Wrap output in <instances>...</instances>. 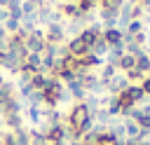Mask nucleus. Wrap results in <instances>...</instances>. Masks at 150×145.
I'll return each mask as SVG.
<instances>
[{
    "mask_svg": "<svg viewBox=\"0 0 150 145\" xmlns=\"http://www.w3.org/2000/svg\"><path fill=\"white\" fill-rule=\"evenodd\" d=\"M5 30H7V33H16V30H19V21L7 16V19H5Z\"/></svg>",
    "mask_w": 150,
    "mask_h": 145,
    "instance_id": "13",
    "label": "nucleus"
},
{
    "mask_svg": "<svg viewBox=\"0 0 150 145\" xmlns=\"http://www.w3.org/2000/svg\"><path fill=\"white\" fill-rule=\"evenodd\" d=\"M124 84H127V82H124V80H120V77H117V80H115V82H112V89H124Z\"/></svg>",
    "mask_w": 150,
    "mask_h": 145,
    "instance_id": "17",
    "label": "nucleus"
},
{
    "mask_svg": "<svg viewBox=\"0 0 150 145\" xmlns=\"http://www.w3.org/2000/svg\"><path fill=\"white\" fill-rule=\"evenodd\" d=\"M63 28H61V23L59 21H49L47 23V35H45V40H47V44H56V42H61L63 40Z\"/></svg>",
    "mask_w": 150,
    "mask_h": 145,
    "instance_id": "2",
    "label": "nucleus"
},
{
    "mask_svg": "<svg viewBox=\"0 0 150 145\" xmlns=\"http://www.w3.org/2000/svg\"><path fill=\"white\" fill-rule=\"evenodd\" d=\"M112 72H115V65H105V70H103V80H110Z\"/></svg>",
    "mask_w": 150,
    "mask_h": 145,
    "instance_id": "14",
    "label": "nucleus"
},
{
    "mask_svg": "<svg viewBox=\"0 0 150 145\" xmlns=\"http://www.w3.org/2000/svg\"><path fill=\"white\" fill-rule=\"evenodd\" d=\"M101 51H108V44H105L103 37H98V40L94 42V47H91V54H101Z\"/></svg>",
    "mask_w": 150,
    "mask_h": 145,
    "instance_id": "12",
    "label": "nucleus"
},
{
    "mask_svg": "<svg viewBox=\"0 0 150 145\" xmlns=\"http://www.w3.org/2000/svg\"><path fill=\"white\" fill-rule=\"evenodd\" d=\"M136 117H138V122L143 126H150V115H136Z\"/></svg>",
    "mask_w": 150,
    "mask_h": 145,
    "instance_id": "15",
    "label": "nucleus"
},
{
    "mask_svg": "<svg viewBox=\"0 0 150 145\" xmlns=\"http://www.w3.org/2000/svg\"><path fill=\"white\" fill-rule=\"evenodd\" d=\"M94 2H103V0H94Z\"/></svg>",
    "mask_w": 150,
    "mask_h": 145,
    "instance_id": "21",
    "label": "nucleus"
},
{
    "mask_svg": "<svg viewBox=\"0 0 150 145\" xmlns=\"http://www.w3.org/2000/svg\"><path fill=\"white\" fill-rule=\"evenodd\" d=\"M138 77H143V72H141V70H136V68H134V70H129V80H138Z\"/></svg>",
    "mask_w": 150,
    "mask_h": 145,
    "instance_id": "16",
    "label": "nucleus"
},
{
    "mask_svg": "<svg viewBox=\"0 0 150 145\" xmlns=\"http://www.w3.org/2000/svg\"><path fill=\"white\" fill-rule=\"evenodd\" d=\"M23 47H26V51H30V54H40V51H45V47H47V40H45V35H42V30H30L26 37H23Z\"/></svg>",
    "mask_w": 150,
    "mask_h": 145,
    "instance_id": "1",
    "label": "nucleus"
},
{
    "mask_svg": "<svg viewBox=\"0 0 150 145\" xmlns=\"http://www.w3.org/2000/svg\"><path fill=\"white\" fill-rule=\"evenodd\" d=\"M143 7H145V9H150V0H143Z\"/></svg>",
    "mask_w": 150,
    "mask_h": 145,
    "instance_id": "19",
    "label": "nucleus"
},
{
    "mask_svg": "<svg viewBox=\"0 0 150 145\" xmlns=\"http://www.w3.org/2000/svg\"><path fill=\"white\" fill-rule=\"evenodd\" d=\"M136 70H141V72L150 70V56H145V54H138V56H136Z\"/></svg>",
    "mask_w": 150,
    "mask_h": 145,
    "instance_id": "9",
    "label": "nucleus"
},
{
    "mask_svg": "<svg viewBox=\"0 0 150 145\" xmlns=\"http://www.w3.org/2000/svg\"><path fill=\"white\" fill-rule=\"evenodd\" d=\"M134 2H143V0H134Z\"/></svg>",
    "mask_w": 150,
    "mask_h": 145,
    "instance_id": "22",
    "label": "nucleus"
},
{
    "mask_svg": "<svg viewBox=\"0 0 150 145\" xmlns=\"http://www.w3.org/2000/svg\"><path fill=\"white\" fill-rule=\"evenodd\" d=\"M59 96H61V84H59V82H49L47 89H45V98H47V103H56Z\"/></svg>",
    "mask_w": 150,
    "mask_h": 145,
    "instance_id": "6",
    "label": "nucleus"
},
{
    "mask_svg": "<svg viewBox=\"0 0 150 145\" xmlns=\"http://www.w3.org/2000/svg\"><path fill=\"white\" fill-rule=\"evenodd\" d=\"M101 37L105 40L108 47H115V44H122V40H124V30H122V28H105Z\"/></svg>",
    "mask_w": 150,
    "mask_h": 145,
    "instance_id": "4",
    "label": "nucleus"
},
{
    "mask_svg": "<svg viewBox=\"0 0 150 145\" xmlns=\"http://www.w3.org/2000/svg\"><path fill=\"white\" fill-rule=\"evenodd\" d=\"M87 108L84 105H77L75 110H73V115H70V126L75 129V131H82L84 129V124H87Z\"/></svg>",
    "mask_w": 150,
    "mask_h": 145,
    "instance_id": "3",
    "label": "nucleus"
},
{
    "mask_svg": "<svg viewBox=\"0 0 150 145\" xmlns=\"http://www.w3.org/2000/svg\"><path fill=\"white\" fill-rule=\"evenodd\" d=\"M61 12H63V14H70V16H80V9H77V5H73V2H63V5H61Z\"/></svg>",
    "mask_w": 150,
    "mask_h": 145,
    "instance_id": "10",
    "label": "nucleus"
},
{
    "mask_svg": "<svg viewBox=\"0 0 150 145\" xmlns=\"http://www.w3.org/2000/svg\"><path fill=\"white\" fill-rule=\"evenodd\" d=\"M124 30H127V37H134V35L143 33V23H141V21H129V26H127Z\"/></svg>",
    "mask_w": 150,
    "mask_h": 145,
    "instance_id": "8",
    "label": "nucleus"
},
{
    "mask_svg": "<svg viewBox=\"0 0 150 145\" xmlns=\"http://www.w3.org/2000/svg\"><path fill=\"white\" fill-rule=\"evenodd\" d=\"M5 33H7V30H5V26H0V40L5 37Z\"/></svg>",
    "mask_w": 150,
    "mask_h": 145,
    "instance_id": "18",
    "label": "nucleus"
},
{
    "mask_svg": "<svg viewBox=\"0 0 150 145\" xmlns=\"http://www.w3.org/2000/svg\"><path fill=\"white\" fill-rule=\"evenodd\" d=\"M122 5H124V0H103V2H101L103 9H117V12H120Z\"/></svg>",
    "mask_w": 150,
    "mask_h": 145,
    "instance_id": "11",
    "label": "nucleus"
},
{
    "mask_svg": "<svg viewBox=\"0 0 150 145\" xmlns=\"http://www.w3.org/2000/svg\"><path fill=\"white\" fill-rule=\"evenodd\" d=\"M91 49L80 40V37H73L70 42H68V54L73 56V58H80V56H84V54H89Z\"/></svg>",
    "mask_w": 150,
    "mask_h": 145,
    "instance_id": "5",
    "label": "nucleus"
},
{
    "mask_svg": "<svg viewBox=\"0 0 150 145\" xmlns=\"http://www.w3.org/2000/svg\"><path fill=\"white\" fill-rule=\"evenodd\" d=\"M115 65L122 68V70H134V68H136V56H131V54H122V56L115 61Z\"/></svg>",
    "mask_w": 150,
    "mask_h": 145,
    "instance_id": "7",
    "label": "nucleus"
},
{
    "mask_svg": "<svg viewBox=\"0 0 150 145\" xmlns=\"http://www.w3.org/2000/svg\"><path fill=\"white\" fill-rule=\"evenodd\" d=\"M9 5V0H0V7H7Z\"/></svg>",
    "mask_w": 150,
    "mask_h": 145,
    "instance_id": "20",
    "label": "nucleus"
}]
</instances>
